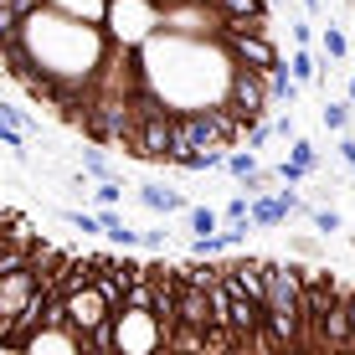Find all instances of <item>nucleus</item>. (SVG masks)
<instances>
[{
	"instance_id": "obj_1",
	"label": "nucleus",
	"mask_w": 355,
	"mask_h": 355,
	"mask_svg": "<svg viewBox=\"0 0 355 355\" xmlns=\"http://www.w3.org/2000/svg\"><path fill=\"white\" fill-rule=\"evenodd\" d=\"M268 0H0V78L83 144L222 170L278 114Z\"/></svg>"
},
{
	"instance_id": "obj_2",
	"label": "nucleus",
	"mask_w": 355,
	"mask_h": 355,
	"mask_svg": "<svg viewBox=\"0 0 355 355\" xmlns=\"http://www.w3.org/2000/svg\"><path fill=\"white\" fill-rule=\"evenodd\" d=\"M139 206L144 211H160V216H186L191 201L180 191H165V186H139Z\"/></svg>"
},
{
	"instance_id": "obj_3",
	"label": "nucleus",
	"mask_w": 355,
	"mask_h": 355,
	"mask_svg": "<svg viewBox=\"0 0 355 355\" xmlns=\"http://www.w3.org/2000/svg\"><path fill=\"white\" fill-rule=\"evenodd\" d=\"M248 222H252V227H284V222H288V206L278 201L273 191H268V196H252V211H248Z\"/></svg>"
},
{
	"instance_id": "obj_4",
	"label": "nucleus",
	"mask_w": 355,
	"mask_h": 355,
	"mask_svg": "<svg viewBox=\"0 0 355 355\" xmlns=\"http://www.w3.org/2000/svg\"><path fill=\"white\" fill-rule=\"evenodd\" d=\"M320 52H324V62H335V67H345L350 62V36L340 31V26H324V36H320Z\"/></svg>"
},
{
	"instance_id": "obj_5",
	"label": "nucleus",
	"mask_w": 355,
	"mask_h": 355,
	"mask_svg": "<svg viewBox=\"0 0 355 355\" xmlns=\"http://www.w3.org/2000/svg\"><path fill=\"white\" fill-rule=\"evenodd\" d=\"M288 78L299 83V88H304V83H320V62H314L309 46H293V52H288Z\"/></svg>"
},
{
	"instance_id": "obj_6",
	"label": "nucleus",
	"mask_w": 355,
	"mask_h": 355,
	"mask_svg": "<svg viewBox=\"0 0 355 355\" xmlns=\"http://www.w3.org/2000/svg\"><path fill=\"white\" fill-rule=\"evenodd\" d=\"M0 144H6V150L16 155L21 165H31V150H26L31 139H26V134H21V129H16V124H10V119H6V108H0Z\"/></svg>"
},
{
	"instance_id": "obj_7",
	"label": "nucleus",
	"mask_w": 355,
	"mask_h": 355,
	"mask_svg": "<svg viewBox=\"0 0 355 355\" xmlns=\"http://www.w3.org/2000/svg\"><path fill=\"white\" fill-rule=\"evenodd\" d=\"M186 222H191L196 237H211V232H222V211H211V206H191Z\"/></svg>"
},
{
	"instance_id": "obj_8",
	"label": "nucleus",
	"mask_w": 355,
	"mask_h": 355,
	"mask_svg": "<svg viewBox=\"0 0 355 355\" xmlns=\"http://www.w3.org/2000/svg\"><path fill=\"white\" fill-rule=\"evenodd\" d=\"M288 160L314 175V170H320V150H314V139H304V134H299V139H288Z\"/></svg>"
},
{
	"instance_id": "obj_9",
	"label": "nucleus",
	"mask_w": 355,
	"mask_h": 355,
	"mask_svg": "<svg viewBox=\"0 0 355 355\" xmlns=\"http://www.w3.org/2000/svg\"><path fill=\"white\" fill-rule=\"evenodd\" d=\"M222 170H232V175H237V186H242V180H248V175H258L263 165H258V155H252V150H232Z\"/></svg>"
},
{
	"instance_id": "obj_10",
	"label": "nucleus",
	"mask_w": 355,
	"mask_h": 355,
	"mask_svg": "<svg viewBox=\"0 0 355 355\" xmlns=\"http://www.w3.org/2000/svg\"><path fill=\"white\" fill-rule=\"evenodd\" d=\"M320 119H324V129H329V134H350V103H329V98H324Z\"/></svg>"
},
{
	"instance_id": "obj_11",
	"label": "nucleus",
	"mask_w": 355,
	"mask_h": 355,
	"mask_svg": "<svg viewBox=\"0 0 355 355\" xmlns=\"http://www.w3.org/2000/svg\"><path fill=\"white\" fill-rule=\"evenodd\" d=\"M83 170H88L93 180H114V165H108V155H103V150H93V144L83 150Z\"/></svg>"
},
{
	"instance_id": "obj_12",
	"label": "nucleus",
	"mask_w": 355,
	"mask_h": 355,
	"mask_svg": "<svg viewBox=\"0 0 355 355\" xmlns=\"http://www.w3.org/2000/svg\"><path fill=\"white\" fill-rule=\"evenodd\" d=\"M248 211H252V201H248V196H232V201H227V211H222V227H252V222H248Z\"/></svg>"
},
{
	"instance_id": "obj_13",
	"label": "nucleus",
	"mask_w": 355,
	"mask_h": 355,
	"mask_svg": "<svg viewBox=\"0 0 355 355\" xmlns=\"http://www.w3.org/2000/svg\"><path fill=\"white\" fill-rule=\"evenodd\" d=\"M309 222L320 227L324 237H329V232H345V216H340V211H324V206H309Z\"/></svg>"
},
{
	"instance_id": "obj_14",
	"label": "nucleus",
	"mask_w": 355,
	"mask_h": 355,
	"mask_svg": "<svg viewBox=\"0 0 355 355\" xmlns=\"http://www.w3.org/2000/svg\"><path fill=\"white\" fill-rule=\"evenodd\" d=\"M124 201V186H119V180H98L93 186V206H119Z\"/></svg>"
},
{
	"instance_id": "obj_15",
	"label": "nucleus",
	"mask_w": 355,
	"mask_h": 355,
	"mask_svg": "<svg viewBox=\"0 0 355 355\" xmlns=\"http://www.w3.org/2000/svg\"><path fill=\"white\" fill-rule=\"evenodd\" d=\"M273 180H278V186H288V191H293V186H304V180H309V170H299L293 160H284V165L273 170Z\"/></svg>"
},
{
	"instance_id": "obj_16",
	"label": "nucleus",
	"mask_w": 355,
	"mask_h": 355,
	"mask_svg": "<svg viewBox=\"0 0 355 355\" xmlns=\"http://www.w3.org/2000/svg\"><path fill=\"white\" fill-rule=\"evenodd\" d=\"M335 155L350 165V175H355V134H335Z\"/></svg>"
},
{
	"instance_id": "obj_17",
	"label": "nucleus",
	"mask_w": 355,
	"mask_h": 355,
	"mask_svg": "<svg viewBox=\"0 0 355 355\" xmlns=\"http://www.w3.org/2000/svg\"><path fill=\"white\" fill-rule=\"evenodd\" d=\"M314 42V26L309 21H293V46H309Z\"/></svg>"
},
{
	"instance_id": "obj_18",
	"label": "nucleus",
	"mask_w": 355,
	"mask_h": 355,
	"mask_svg": "<svg viewBox=\"0 0 355 355\" xmlns=\"http://www.w3.org/2000/svg\"><path fill=\"white\" fill-rule=\"evenodd\" d=\"M139 248H150V252H160V248H165V232H139Z\"/></svg>"
},
{
	"instance_id": "obj_19",
	"label": "nucleus",
	"mask_w": 355,
	"mask_h": 355,
	"mask_svg": "<svg viewBox=\"0 0 355 355\" xmlns=\"http://www.w3.org/2000/svg\"><path fill=\"white\" fill-rule=\"evenodd\" d=\"M309 6V16H324V0H304Z\"/></svg>"
},
{
	"instance_id": "obj_20",
	"label": "nucleus",
	"mask_w": 355,
	"mask_h": 355,
	"mask_svg": "<svg viewBox=\"0 0 355 355\" xmlns=\"http://www.w3.org/2000/svg\"><path fill=\"white\" fill-rule=\"evenodd\" d=\"M345 103H350V108H355V78H350V88H345Z\"/></svg>"
}]
</instances>
